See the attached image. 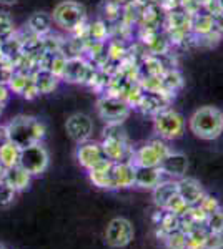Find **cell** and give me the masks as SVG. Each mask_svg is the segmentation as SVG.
<instances>
[{
	"label": "cell",
	"instance_id": "1",
	"mask_svg": "<svg viewBox=\"0 0 223 249\" xmlns=\"http://www.w3.org/2000/svg\"><path fill=\"white\" fill-rule=\"evenodd\" d=\"M7 138L20 148H27L32 144L42 143L45 138V124L34 116L20 115L15 116L5 124Z\"/></svg>",
	"mask_w": 223,
	"mask_h": 249
},
{
	"label": "cell",
	"instance_id": "2",
	"mask_svg": "<svg viewBox=\"0 0 223 249\" xmlns=\"http://www.w3.org/2000/svg\"><path fill=\"white\" fill-rule=\"evenodd\" d=\"M188 126L197 138L213 142L223 135V111L217 107H200L190 116Z\"/></svg>",
	"mask_w": 223,
	"mask_h": 249
},
{
	"label": "cell",
	"instance_id": "3",
	"mask_svg": "<svg viewBox=\"0 0 223 249\" xmlns=\"http://www.w3.org/2000/svg\"><path fill=\"white\" fill-rule=\"evenodd\" d=\"M100 143H102L107 160H110L113 163L132 161L133 148L128 143L122 124H107L103 128V136Z\"/></svg>",
	"mask_w": 223,
	"mask_h": 249
},
{
	"label": "cell",
	"instance_id": "4",
	"mask_svg": "<svg viewBox=\"0 0 223 249\" xmlns=\"http://www.w3.org/2000/svg\"><path fill=\"white\" fill-rule=\"evenodd\" d=\"M153 128L158 138L172 142V140H178L180 136H183L185 118L172 108H165L163 111L153 116Z\"/></svg>",
	"mask_w": 223,
	"mask_h": 249
},
{
	"label": "cell",
	"instance_id": "5",
	"mask_svg": "<svg viewBox=\"0 0 223 249\" xmlns=\"http://www.w3.org/2000/svg\"><path fill=\"white\" fill-rule=\"evenodd\" d=\"M50 15L55 25L67 32H72L77 25H80V23H83L87 20L85 7L82 3L75 2V0H63V2L57 3Z\"/></svg>",
	"mask_w": 223,
	"mask_h": 249
},
{
	"label": "cell",
	"instance_id": "6",
	"mask_svg": "<svg viewBox=\"0 0 223 249\" xmlns=\"http://www.w3.org/2000/svg\"><path fill=\"white\" fill-rule=\"evenodd\" d=\"M170 146L167 142L162 138L150 140L140 148L133 150L132 163L135 166H145V168H157L163 161V158L170 153Z\"/></svg>",
	"mask_w": 223,
	"mask_h": 249
},
{
	"label": "cell",
	"instance_id": "7",
	"mask_svg": "<svg viewBox=\"0 0 223 249\" xmlns=\"http://www.w3.org/2000/svg\"><path fill=\"white\" fill-rule=\"evenodd\" d=\"M132 107L119 96L103 93L97 100V113L107 124H122L123 120L128 118Z\"/></svg>",
	"mask_w": 223,
	"mask_h": 249
},
{
	"label": "cell",
	"instance_id": "8",
	"mask_svg": "<svg viewBox=\"0 0 223 249\" xmlns=\"http://www.w3.org/2000/svg\"><path fill=\"white\" fill-rule=\"evenodd\" d=\"M97 68L85 55H79V57L68 58L65 71L62 75V80L68 83H82V85H90L97 73Z\"/></svg>",
	"mask_w": 223,
	"mask_h": 249
},
{
	"label": "cell",
	"instance_id": "9",
	"mask_svg": "<svg viewBox=\"0 0 223 249\" xmlns=\"http://www.w3.org/2000/svg\"><path fill=\"white\" fill-rule=\"evenodd\" d=\"M103 238L110 248L120 249L132 243L135 238V230L127 218H113L105 228Z\"/></svg>",
	"mask_w": 223,
	"mask_h": 249
},
{
	"label": "cell",
	"instance_id": "10",
	"mask_svg": "<svg viewBox=\"0 0 223 249\" xmlns=\"http://www.w3.org/2000/svg\"><path fill=\"white\" fill-rule=\"evenodd\" d=\"M50 163V156H48L47 148L42 143L32 144V146L22 148V155H20V166L32 176H39L45 173Z\"/></svg>",
	"mask_w": 223,
	"mask_h": 249
},
{
	"label": "cell",
	"instance_id": "11",
	"mask_svg": "<svg viewBox=\"0 0 223 249\" xmlns=\"http://www.w3.org/2000/svg\"><path fill=\"white\" fill-rule=\"evenodd\" d=\"M75 158H77V161H79L80 166L88 171V170H92L93 166H97L99 163L105 161L107 156H105L102 143L88 140V142L79 143L77 151H75Z\"/></svg>",
	"mask_w": 223,
	"mask_h": 249
},
{
	"label": "cell",
	"instance_id": "12",
	"mask_svg": "<svg viewBox=\"0 0 223 249\" xmlns=\"http://www.w3.org/2000/svg\"><path fill=\"white\" fill-rule=\"evenodd\" d=\"M65 130H67L68 136L79 144V143L88 142V140L92 138L93 122H92L90 116L85 115V113H74L67 118Z\"/></svg>",
	"mask_w": 223,
	"mask_h": 249
},
{
	"label": "cell",
	"instance_id": "13",
	"mask_svg": "<svg viewBox=\"0 0 223 249\" xmlns=\"http://www.w3.org/2000/svg\"><path fill=\"white\" fill-rule=\"evenodd\" d=\"M158 168H160L162 173H163V176H167V178L180 179L186 175V170H188V160H186V156L183 153L170 151Z\"/></svg>",
	"mask_w": 223,
	"mask_h": 249
},
{
	"label": "cell",
	"instance_id": "14",
	"mask_svg": "<svg viewBox=\"0 0 223 249\" xmlns=\"http://www.w3.org/2000/svg\"><path fill=\"white\" fill-rule=\"evenodd\" d=\"M113 190H128L135 186V164L132 161L113 163Z\"/></svg>",
	"mask_w": 223,
	"mask_h": 249
},
{
	"label": "cell",
	"instance_id": "15",
	"mask_svg": "<svg viewBox=\"0 0 223 249\" xmlns=\"http://www.w3.org/2000/svg\"><path fill=\"white\" fill-rule=\"evenodd\" d=\"M177 183H178V195H180L190 206L198 204L202 201V198L205 196L203 186H202L200 181L195 178H186V176H183V178L177 179Z\"/></svg>",
	"mask_w": 223,
	"mask_h": 249
},
{
	"label": "cell",
	"instance_id": "16",
	"mask_svg": "<svg viewBox=\"0 0 223 249\" xmlns=\"http://www.w3.org/2000/svg\"><path fill=\"white\" fill-rule=\"evenodd\" d=\"M113 161L105 160V161L99 163L88 170V178L93 183V186L100 188V190H113Z\"/></svg>",
	"mask_w": 223,
	"mask_h": 249
},
{
	"label": "cell",
	"instance_id": "17",
	"mask_svg": "<svg viewBox=\"0 0 223 249\" xmlns=\"http://www.w3.org/2000/svg\"><path fill=\"white\" fill-rule=\"evenodd\" d=\"M163 173L160 168H145L135 166V186L142 190H153L160 181H163Z\"/></svg>",
	"mask_w": 223,
	"mask_h": 249
},
{
	"label": "cell",
	"instance_id": "18",
	"mask_svg": "<svg viewBox=\"0 0 223 249\" xmlns=\"http://www.w3.org/2000/svg\"><path fill=\"white\" fill-rule=\"evenodd\" d=\"M178 193V183L177 179H163L157 184L152 190V196H153V203L157 204L160 210H163L165 204L170 201V198H173Z\"/></svg>",
	"mask_w": 223,
	"mask_h": 249
},
{
	"label": "cell",
	"instance_id": "19",
	"mask_svg": "<svg viewBox=\"0 0 223 249\" xmlns=\"http://www.w3.org/2000/svg\"><path fill=\"white\" fill-rule=\"evenodd\" d=\"M32 178L34 176L30 175V173H27L23 170L22 166H14V168H9V170H5V181L12 190H15L17 193L20 191H25L28 186H30L32 183Z\"/></svg>",
	"mask_w": 223,
	"mask_h": 249
},
{
	"label": "cell",
	"instance_id": "20",
	"mask_svg": "<svg viewBox=\"0 0 223 249\" xmlns=\"http://www.w3.org/2000/svg\"><path fill=\"white\" fill-rule=\"evenodd\" d=\"M163 20H165V12L160 9L158 3H152L147 5L143 9L139 20V27L140 29H160L163 27Z\"/></svg>",
	"mask_w": 223,
	"mask_h": 249
},
{
	"label": "cell",
	"instance_id": "21",
	"mask_svg": "<svg viewBox=\"0 0 223 249\" xmlns=\"http://www.w3.org/2000/svg\"><path fill=\"white\" fill-rule=\"evenodd\" d=\"M32 78H34L40 95L52 93V91L59 87L60 80H62V78L57 77V75L52 73L50 70H47V68H37V70L32 73Z\"/></svg>",
	"mask_w": 223,
	"mask_h": 249
},
{
	"label": "cell",
	"instance_id": "22",
	"mask_svg": "<svg viewBox=\"0 0 223 249\" xmlns=\"http://www.w3.org/2000/svg\"><path fill=\"white\" fill-rule=\"evenodd\" d=\"M52 25H54V20H52L50 14L45 12H35L30 18H28L27 29L32 32L37 37H45L52 32Z\"/></svg>",
	"mask_w": 223,
	"mask_h": 249
},
{
	"label": "cell",
	"instance_id": "23",
	"mask_svg": "<svg viewBox=\"0 0 223 249\" xmlns=\"http://www.w3.org/2000/svg\"><path fill=\"white\" fill-rule=\"evenodd\" d=\"M20 155H22V148L17 146L12 142H3L0 144V166H3L5 170L20 164Z\"/></svg>",
	"mask_w": 223,
	"mask_h": 249
},
{
	"label": "cell",
	"instance_id": "24",
	"mask_svg": "<svg viewBox=\"0 0 223 249\" xmlns=\"http://www.w3.org/2000/svg\"><path fill=\"white\" fill-rule=\"evenodd\" d=\"M213 30H215V20L210 14L202 10L200 14L192 17V34L195 37H202V35H206Z\"/></svg>",
	"mask_w": 223,
	"mask_h": 249
},
{
	"label": "cell",
	"instance_id": "25",
	"mask_svg": "<svg viewBox=\"0 0 223 249\" xmlns=\"http://www.w3.org/2000/svg\"><path fill=\"white\" fill-rule=\"evenodd\" d=\"M105 53H107V58L110 60L113 63H119L123 60L125 57L128 55V47L125 43V40H120V38H110L108 43H105Z\"/></svg>",
	"mask_w": 223,
	"mask_h": 249
},
{
	"label": "cell",
	"instance_id": "26",
	"mask_svg": "<svg viewBox=\"0 0 223 249\" xmlns=\"http://www.w3.org/2000/svg\"><path fill=\"white\" fill-rule=\"evenodd\" d=\"M108 38H110V25L105 20L97 18L93 22H88V40L107 43Z\"/></svg>",
	"mask_w": 223,
	"mask_h": 249
},
{
	"label": "cell",
	"instance_id": "27",
	"mask_svg": "<svg viewBox=\"0 0 223 249\" xmlns=\"http://www.w3.org/2000/svg\"><path fill=\"white\" fill-rule=\"evenodd\" d=\"M186 234V249H205V241L208 230L205 226H197L190 230Z\"/></svg>",
	"mask_w": 223,
	"mask_h": 249
},
{
	"label": "cell",
	"instance_id": "28",
	"mask_svg": "<svg viewBox=\"0 0 223 249\" xmlns=\"http://www.w3.org/2000/svg\"><path fill=\"white\" fill-rule=\"evenodd\" d=\"M162 80H163L165 90L173 95L183 87V77H182V73L177 70V68H168V70L162 75Z\"/></svg>",
	"mask_w": 223,
	"mask_h": 249
},
{
	"label": "cell",
	"instance_id": "29",
	"mask_svg": "<svg viewBox=\"0 0 223 249\" xmlns=\"http://www.w3.org/2000/svg\"><path fill=\"white\" fill-rule=\"evenodd\" d=\"M30 78H32L30 73H25V71H15V73L10 77L9 82H7V87L10 88L12 93L22 95L23 90H25V87L28 85V82H30Z\"/></svg>",
	"mask_w": 223,
	"mask_h": 249
},
{
	"label": "cell",
	"instance_id": "30",
	"mask_svg": "<svg viewBox=\"0 0 223 249\" xmlns=\"http://www.w3.org/2000/svg\"><path fill=\"white\" fill-rule=\"evenodd\" d=\"M122 17V5L115 2V0H107L102 5V20L107 23L119 22Z\"/></svg>",
	"mask_w": 223,
	"mask_h": 249
},
{
	"label": "cell",
	"instance_id": "31",
	"mask_svg": "<svg viewBox=\"0 0 223 249\" xmlns=\"http://www.w3.org/2000/svg\"><path fill=\"white\" fill-rule=\"evenodd\" d=\"M188 208H190V204L185 201L183 198H182L180 195H177L173 196V198H170V201L165 204V208L163 210L165 211H168V213H172V214H177V216H183L186 211H188Z\"/></svg>",
	"mask_w": 223,
	"mask_h": 249
},
{
	"label": "cell",
	"instance_id": "32",
	"mask_svg": "<svg viewBox=\"0 0 223 249\" xmlns=\"http://www.w3.org/2000/svg\"><path fill=\"white\" fill-rule=\"evenodd\" d=\"M163 243L167 249H186V234L182 230H177L167 234Z\"/></svg>",
	"mask_w": 223,
	"mask_h": 249
},
{
	"label": "cell",
	"instance_id": "33",
	"mask_svg": "<svg viewBox=\"0 0 223 249\" xmlns=\"http://www.w3.org/2000/svg\"><path fill=\"white\" fill-rule=\"evenodd\" d=\"M205 228L210 232H220V234H223V208L212 213V214H208Z\"/></svg>",
	"mask_w": 223,
	"mask_h": 249
},
{
	"label": "cell",
	"instance_id": "34",
	"mask_svg": "<svg viewBox=\"0 0 223 249\" xmlns=\"http://www.w3.org/2000/svg\"><path fill=\"white\" fill-rule=\"evenodd\" d=\"M15 34L14 29V20L9 15V12H0V38L5 42Z\"/></svg>",
	"mask_w": 223,
	"mask_h": 249
},
{
	"label": "cell",
	"instance_id": "35",
	"mask_svg": "<svg viewBox=\"0 0 223 249\" xmlns=\"http://www.w3.org/2000/svg\"><path fill=\"white\" fill-rule=\"evenodd\" d=\"M222 37L223 35L220 34V32L213 30L206 35H202V37H195V45L197 47H205V48H213L220 43Z\"/></svg>",
	"mask_w": 223,
	"mask_h": 249
},
{
	"label": "cell",
	"instance_id": "36",
	"mask_svg": "<svg viewBox=\"0 0 223 249\" xmlns=\"http://www.w3.org/2000/svg\"><path fill=\"white\" fill-rule=\"evenodd\" d=\"M15 196H17V191L12 190L5 181L0 183V208H5L14 203Z\"/></svg>",
	"mask_w": 223,
	"mask_h": 249
},
{
	"label": "cell",
	"instance_id": "37",
	"mask_svg": "<svg viewBox=\"0 0 223 249\" xmlns=\"http://www.w3.org/2000/svg\"><path fill=\"white\" fill-rule=\"evenodd\" d=\"M198 206L203 210L206 214H212V213H215L217 210H220V201H218L215 196H212V195H208V193H205V196L202 198V201L198 203Z\"/></svg>",
	"mask_w": 223,
	"mask_h": 249
},
{
	"label": "cell",
	"instance_id": "38",
	"mask_svg": "<svg viewBox=\"0 0 223 249\" xmlns=\"http://www.w3.org/2000/svg\"><path fill=\"white\" fill-rule=\"evenodd\" d=\"M205 249H223V234L208 231L205 241Z\"/></svg>",
	"mask_w": 223,
	"mask_h": 249
},
{
	"label": "cell",
	"instance_id": "39",
	"mask_svg": "<svg viewBox=\"0 0 223 249\" xmlns=\"http://www.w3.org/2000/svg\"><path fill=\"white\" fill-rule=\"evenodd\" d=\"M180 9L186 12L188 15H197V14H200L202 10V5H200V2L198 0H182V3H180Z\"/></svg>",
	"mask_w": 223,
	"mask_h": 249
},
{
	"label": "cell",
	"instance_id": "40",
	"mask_svg": "<svg viewBox=\"0 0 223 249\" xmlns=\"http://www.w3.org/2000/svg\"><path fill=\"white\" fill-rule=\"evenodd\" d=\"M39 95H40L39 88H37V85H35L34 78H30V82H28V85L25 87V90H23L22 96H23V98H27V100H34V98H37Z\"/></svg>",
	"mask_w": 223,
	"mask_h": 249
},
{
	"label": "cell",
	"instance_id": "41",
	"mask_svg": "<svg viewBox=\"0 0 223 249\" xmlns=\"http://www.w3.org/2000/svg\"><path fill=\"white\" fill-rule=\"evenodd\" d=\"M10 95H12V91H10V88L7 87V83L0 82V107H3L7 102H9Z\"/></svg>",
	"mask_w": 223,
	"mask_h": 249
},
{
	"label": "cell",
	"instance_id": "42",
	"mask_svg": "<svg viewBox=\"0 0 223 249\" xmlns=\"http://www.w3.org/2000/svg\"><path fill=\"white\" fill-rule=\"evenodd\" d=\"M213 20H215V30L220 32L223 35V12H220L218 15H215Z\"/></svg>",
	"mask_w": 223,
	"mask_h": 249
},
{
	"label": "cell",
	"instance_id": "43",
	"mask_svg": "<svg viewBox=\"0 0 223 249\" xmlns=\"http://www.w3.org/2000/svg\"><path fill=\"white\" fill-rule=\"evenodd\" d=\"M7 128H5V124H2V126H0V144H2L3 142H7Z\"/></svg>",
	"mask_w": 223,
	"mask_h": 249
},
{
	"label": "cell",
	"instance_id": "44",
	"mask_svg": "<svg viewBox=\"0 0 223 249\" xmlns=\"http://www.w3.org/2000/svg\"><path fill=\"white\" fill-rule=\"evenodd\" d=\"M19 0H0V5H14Z\"/></svg>",
	"mask_w": 223,
	"mask_h": 249
},
{
	"label": "cell",
	"instance_id": "45",
	"mask_svg": "<svg viewBox=\"0 0 223 249\" xmlns=\"http://www.w3.org/2000/svg\"><path fill=\"white\" fill-rule=\"evenodd\" d=\"M200 2V5H202V9H205L206 5H210L212 2H215V0H198Z\"/></svg>",
	"mask_w": 223,
	"mask_h": 249
},
{
	"label": "cell",
	"instance_id": "46",
	"mask_svg": "<svg viewBox=\"0 0 223 249\" xmlns=\"http://www.w3.org/2000/svg\"><path fill=\"white\" fill-rule=\"evenodd\" d=\"M115 2L119 3V5H122V7H123V5H127V3L133 2V0H115Z\"/></svg>",
	"mask_w": 223,
	"mask_h": 249
},
{
	"label": "cell",
	"instance_id": "47",
	"mask_svg": "<svg viewBox=\"0 0 223 249\" xmlns=\"http://www.w3.org/2000/svg\"><path fill=\"white\" fill-rule=\"evenodd\" d=\"M218 3H220V7L223 9V0H218Z\"/></svg>",
	"mask_w": 223,
	"mask_h": 249
},
{
	"label": "cell",
	"instance_id": "48",
	"mask_svg": "<svg viewBox=\"0 0 223 249\" xmlns=\"http://www.w3.org/2000/svg\"><path fill=\"white\" fill-rule=\"evenodd\" d=\"M0 249H7V248H3V246H0Z\"/></svg>",
	"mask_w": 223,
	"mask_h": 249
}]
</instances>
